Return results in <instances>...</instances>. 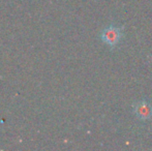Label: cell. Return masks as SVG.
Here are the masks:
<instances>
[{"instance_id":"obj_2","label":"cell","mask_w":152,"mask_h":151,"mask_svg":"<svg viewBox=\"0 0 152 151\" xmlns=\"http://www.w3.org/2000/svg\"><path fill=\"white\" fill-rule=\"evenodd\" d=\"M134 113L140 120H149L152 118V107L145 101H138L134 105Z\"/></svg>"},{"instance_id":"obj_1","label":"cell","mask_w":152,"mask_h":151,"mask_svg":"<svg viewBox=\"0 0 152 151\" xmlns=\"http://www.w3.org/2000/svg\"><path fill=\"white\" fill-rule=\"evenodd\" d=\"M102 39L104 44L110 46L111 48H114L115 46L119 44L122 36V29L120 27L109 26L106 27L102 31Z\"/></svg>"}]
</instances>
